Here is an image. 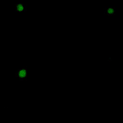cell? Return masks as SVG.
<instances>
[{"label": "cell", "mask_w": 123, "mask_h": 123, "mask_svg": "<svg viewBox=\"0 0 123 123\" xmlns=\"http://www.w3.org/2000/svg\"><path fill=\"white\" fill-rule=\"evenodd\" d=\"M17 76L20 79H24L26 77V70L24 68H22L18 70L16 73Z\"/></svg>", "instance_id": "6da1fadb"}]
</instances>
